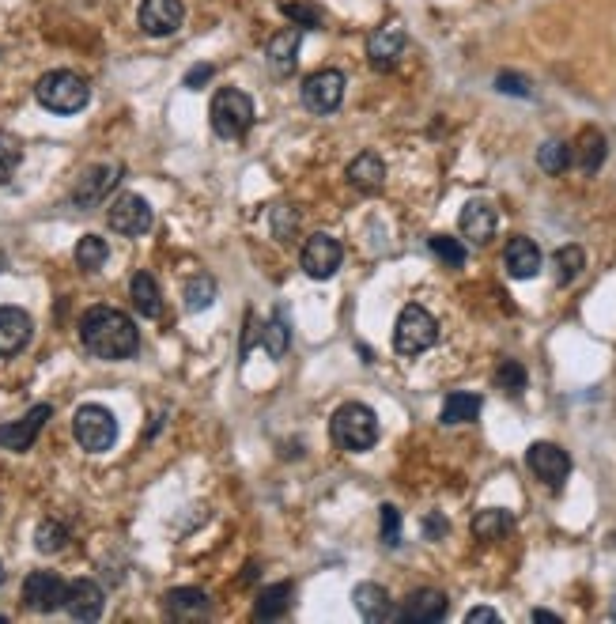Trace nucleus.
Returning a JSON list of instances; mask_svg holds the SVG:
<instances>
[{
	"instance_id": "14",
	"label": "nucleus",
	"mask_w": 616,
	"mask_h": 624,
	"mask_svg": "<svg viewBox=\"0 0 616 624\" xmlns=\"http://www.w3.org/2000/svg\"><path fill=\"white\" fill-rule=\"evenodd\" d=\"M65 590H69V583L57 572H31L23 579V602L38 613H53V609L65 606Z\"/></svg>"
},
{
	"instance_id": "21",
	"label": "nucleus",
	"mask_w": 616,
	"mask_h": 624,
	"mask_svg": "<svg viewBox=\"0 0 616 624\" xmlns=\"http://www.w3.org/2000/svg\"><path fill=\"white\" fill-rule=\"evenodd\" d=\"M503 265H507V273L514 280H530L541 273V250L526 235H514L511 243H507V250H503Z\"/></svg>"
},
{
	"instance_id": "17",
	"label": "nucleus",
	"mask_w": 616,
	"mask_h": 624,
	"mask_svg": "<svg viewBox=\"0 0 616 624\" xmlns=\"http://www.w3.org/2000/svg\"><path fill=\"white\" fill-rule=\"evenodd\" d=\"M35 337V322L23 307H0V356H16L31 345Z\"/></svg>"
},
{
	"instance_id": "41",
	"label": "nucleus",
	"mask_w": 616,
	"mask_h": 624,
	"mask_svg": "<svg viewBox=\"0 0 616 624\" xmlns=\"http://www.w3.org/2000/svg\"><path fill=\"white\" fill-rule=\"evenodd\" d=\"M431 254L443 261V265H454V269L465 265V243H458L454 235H435L431 239Z\"/></svg>"
},
{
	"instance_id": "20",
	"label": "nucleus",
	"mask_w": 616,
	"mask_h": 624,
	"mask_svg": "<svg viewBox=\"0 0 616 624\" xmlns=\"http://www.w3.org/2000/svg\"><path fill=\"white\" fill-rule=\"evenodd\" d=\"M450 602H446L443 590H416L409 594L405 609H397V621H416V624H431V621H443Z\"/></svg>"
},
{
	"instance_id": "35",
	"label": "nucleus",
	"mask_w": 616,
	"mask_h": 624,
	"mask_svg": "<svg viewBox=\"0 0 616 624\" xmlns=\"http://www.w3.org/2000/svg\"><path fill=\"white\" fill-rule=\"evenodd\" d=\"M552 265H556V280H560V284H571V280L586 269V254H582V246H560Z\"/></svg>"
},
{
	"instance_id": "46",
	"label": "nucleus",
	"mask_w": 616,
	"mask_h": 624,
	"mask_svg": "<svg viewBox=\"0 0 616 624\" xmlns=\"http://www.w3.org/2000/svg\"><path fill=\"white\" fill-rule=\"evenodd\" d=\"M533 621H560V617H556V613H548V609H537V613H533Z\"/></svg>"
},
{
	"instance_id": "2",
	"label": "nucleus",
	"mask_w": 616,
	"mask_h": 624,
	"mask_svg": "<svg viewBox=\"0 0 616 624\" xmlns=\"http://www.w3.org/2000/svg\"><path fill=\"white\" fill-rule=\"evenodd\" d=\"M35 99H38V106H46L50 114L69 118V114H80V110L91 103V84H87L80 72L53 69L35 84Z\"/></svg>"
},
{
	"instance_id": "47",
	"label": "nucleus",
	"mask_w": 616,
	"mask_h": 624,
	"mask_svg": "<svg viewBox=\"0 0 616 624\" xmlns=\"http://www.w3.org/2000/svg\"><path fill=\"white\" fill-rule=\"evenodd\" d=\"M609 617H613V621H616V598H613V609H609Z\"/></svg>"
},
{
	"instance_id": "25",
	"label": "nucleus",
	"mask_w": 616,
	"mask_h": 624,
	"mask_svg": "<svg viewBox=\"0 0 616 624\" xmlns=\"http://www.w3.org/2000/svg\"><path fill=\"white\" fill-rule=\"evenodd\" d=\"M129 295H133V307H137L144 318H159V314H163V295H159V284H155L152 273H133Z\"/></svg>"
},
{
	"instance_id": "48",
	"label": "nucleus",
	"mask_w": 616,
	"mask_h": 624,
	"mask_svg": "<svg viewBox=\"0 0 616 624\" xmlns=\"http://www.w3.org/2000/svg\"><path fill=\"white\" fill-rule=\"evenodd\" d=\"M0 587H4V564H0Z\"/></svg>"
},
{
	"instance_id": "19",
	"label": "nucleus",
	"mask_w": 616,
	"mask_h": 624,
	"mask_svg": "<svg viewBox=\"0 0 616 624\" xmlns=\"http://www.w3.org/2000/svg\"><path fill=\"white\" fill-rule=\"evenodd\" d=\"M299 46H303V31H299V27H288V31H280V35L269 38V46H265L269 69H273L276 76H291L295 65H299Z\"/></svg>"
},
{
	"instance_id": "27",
	"label": "nucleus",
	"mask_w": 616,
	"mask_h": 624,
	"mask_svg": "<svg viewBox=\"0 0 616 624\" xmlns=\"http://www.w3.org/2000/svg\"><path fill=\"white\" fill-rule=\"evenodd\" d=\"M514 530V519L511 511H503V507H484L480 515H473V534H477L480 541H499L507 538Z\"/></svg>"
},
{
	"instance_id": "8",
	"label": "nucleus",
	"mask_w": 616,
	"mask_h": 624,
	"mask_svg": "<svg viewBox=\"0 0 616 624\" xmlns=\"http://www.w3.org/2000/svg\"><path fill=\"white\" fill-rule=\"evenodd\" d=\"M526 466L533 469V477L541 485L560 492L564 481L571 477V454L564 447H556V443H533L530 451H526Z\"/></svg>"
},
{
	"instance_id": "9",
	"label": "nucleus",
	"mask_w": 616,
	"mask_h": 624,
	"mask_svg": "<svg viewBox=\"0 0 616 624\" xmlns=\"http://www.w3.org/2000/svg\"><path fill=\"white\" fill-rule=\"evenodd\" d=\"M137 23L144 35L167 38L186 23V4L182 0H140Z\"/></svg>"
},
{
	"instance_id": "45",
	"label": "nucleus",
	"mask_w": 616,
	"mask_h": 624,
	"mask_svg": "<svg viewBox=\"0 0 616 624\" xmlns=\"http://www.w3.org/2000/svg\"><path fill=\"white\" fill-rule=\"evenodd\" d=\"M465 621H469V624H480V621L496 624L499 613H496V609H488V606H477V609H469V613H465Z\"/></svg>"
},
{
	"instance_id": "7",
	"label": "nucleus",
	"mask_w": 616,
	"mask_h": 624,
	"mask_svg": "<svg viewBox=\"0 0 616 624\" xmlns=\"http://www.w3.org/2000/svg\"><path fill=\"white\" fill-rule=\"evenodd\" d=\"M152 205L140 197V193H121L114 197V205L106 212V224L110 231H118L125 239H140V235H148L152 231Z\"/></svg>"
},
{
	"instance_id": "10",
	"label": "nucleus",
	"mask_w": 616,
	"mask_h": 624,
	"mask_svg": "<svg viewBox=\"0 0 616 624\" xmlns=\"http://www.w3.org/2000/svg\"><path fill=\"white\" fill-rule=\"evenodd\" d=\"M53 416V405H35L27 416H19L12 424H0V451H12V454H23L35 447L38 432L46 428V420Z\"/></svg>"
},
{
	"instance_id": "15",
	"label": "nucleus",
	"mask_w": 616,
	"mask_h": 624,
	"mask_svg": "<svg viewBox=\"0 0 616 624\" xmlns=\"http://www.w3.org/2000/svg\"><path fill=\"white\" fill-rule=\"evenodd\" d=\"M65 609L72 621H99L106 609V594L95 579H72L65 590Z\"/></svg>"
},
{
	"instance_id": "5",
	"label": "nucleus",
	"mask_w": 616,
	"mask_h": 624,
	"mask_svg": "<svg viewBox=\"0 0 616 624\" xmlns=\"http://www.w3.org/2000/svg\"><path fill=\"white\" fill-rule=\"evenodd\" d=\"M72 435L87 454H106L118 443V420L106 405H80L72 416Z\"/></svg>"
},
{
	"instance_id": "1",
	"label": "nucleus",
	"mask_w": 616,
	"mask_h": 624,
	"mask_svg": "<svg viewBox=\"0 0 616 624\" xmlns=\"http://www.w3.org/2000/svg\"><path fill=\"white\" fill-rule=\"evenodd\" d=\"M80 341L99 360H129L140 348V330L118 307H91L80 314Z\"/></svg>"
},
{
	"instance_id": "37",
	"label": "nucleus",
	"mask_w": 616,
	"mask_h": 624,
	"mask_svg": "<svg viewBox=\"0 0 616 624\" xmlns=\"http://www.w3.org/2000/svg\"><path fill=\"white\" fill-rule=\"evenodd\" d=\"M19 163H23V144H19V137L0 133V186L12 182V174L19 171Z\"/></svg>"
},
{
	"instance_id": "23",
	"label": "nucleus",
	"mask_w": 616,
	"mask_h": 624,
	"mask_svg": "<svg viewBox=\"0 0 616 624\" xmlns=\"http://www.w3.org/2000/svg\"><path fill=\"white\" fill-rule=\"evenodd\" d=\"M344 174H348V182L360 193H375V190H382V182H386V163H382L375 152H363V156H356L348 163Z\"/></svg>"
},
{
	"instance_id": "18",
	"label": "nucleus",
	"mask_w": 616,
	"mask_h": 624,
	"mask_svg": "<svg viewBox=\"0 0 616 624\" xmlns=\"http://www.w3.org/2000/svg\"><path fill=\"white\" fill-rule=\"evenodd\" d=\"M496 208L488 205V201H469L462 208V235L469 239L473 246H488L492 243V235H496Z\"/></svg>"
},
{
	"instance_id": "29",
	"label": "nucleus",
	"mask_w": 616,
	"mask_h": 624,
	"mask_svg": "<svg viewBox=\"0 0 616 624\" xmlns=\"http://www.w3.org/2000/svg\"><path fill=\"white\" fill-rule=\"evenodd\" d=\"M72 258H76V265H80L84 273H99L106 265V258H110V246H106V239H99V235H84V239L76 243V250H72Z\"/></svg>"
},
{
	"instance_id": "3",
	"label": "nucleus",
	"mask_w": 616,
	"mask_h": 624,
	"mask_svg": "<svg viewBox=\"0 0 616 624\" xmlns=\"http://www.w3.org/2000/svg\"><path fill=\"white\" fill-rule=\"evenodd\" d=\"M329 435H333V443L348 454H363L371 451L378 443V416L371 405H363V401H348L341 405L333 420H329Z\"/></svg>"
},
{
	"instance_id": "44",
	"label": "nucleus",
	"mask_w": 616,
	"mask_h": 624,
	"mask_svg": "<svg viewBox=\"0 0 616 624\" xmlns=\"http://www.w3.org/2000/svg\"><path fill=\"white\" fill-rule=\"evenodd\" d=\"M446 530H450V526H446L443 515H428V519H424V534H428L431 541H439L446 534Z\"/></svg>"
},
{
	"instance_id": "4",
	"label": "nucleus",
	"mask_w": 616,
	"mask_h": 624,
	"mask_svg": "<svg viewBox=\"0 0 616 624\" xmlns=\"http://www.w3.org/2000/svg\"><path fill=\"white\" fill-rule=\"evenodd\" d=\"M208 118H212V129L216 137L223 140H242L254 125V99L239 91V87H223L212 95V106H208Z\"/></svg>"
},
{
	"instance_id": "24",
	"label": "nucleus",
	"mask_w": 616,
	"mask_h": 624,
	"mask_svg": "<svg viewBox=\"0 0 616 624\" xmlns=\"http://www.w3.org/2000/svg\"><path fill=\"white\" fill-rule=\"evenodd\" d=\"M605 156H609V144H605V137H601L598 129H582L579 144H575V152H571V163H575L579 171L594 174L601 163H605Z\"/></svg>"
},
{
	"instance_id": "22",
	"label": "nucleus",
	"mask_w": 616,
	"mask_h": 624,
	"mask_svg": "<svg viewBox=\"0 0 616 624\" xmlns=\"http://www.w3.org/2000/svg\"><path fill=\"white\" fill-rule=\"evenodd\" d=\"M356 609L363 613V621H397V609L390 606V594L378 587V583H360L352 594Z\"/></svg>"
},
{
	"instance_id": "12",
	"label": "nucleus",
	"mask_w": 616,
	"mask_h": 624,
	"mask_svg": "<svg viewBox=\"0 0 616 624\" xmlns=\"http://www.w3.org/2000/svg\"><path fill=\"white\" fill-rule=\"evenodd\" d=\"M344 99V72L337 69H322L307 76L303 84V106L310 114H333Z\"/></svg>"
},
{
	"instance_id": "36",
	"label": "nucleus",
	"mask_w": 616,
	"mask_h": 624,
	"mask_svg": "<svg viewBox=\"0 0 616 624\" xmlns=\"http://www.w3.org/2000/svg\"><path fill=\"white\" fill-rule=\"evenodd\" d=\"M216 303V280L212 277H193L186 284V311L189 314H201Z\"/></svg>"
},
{
	"instance_id": "33",
	"label": "nucleus",
	"mask_w": 616,
	"mask_h": 624,
	"mask_svg": "<svg viewBox=\"0 0 616 624\" xmlns=\"http://www.w3.org/2000/svg\"><path fill=\"white\" fill-rule=\"evenodd\" d=\"M280 12H284L291 23H299L303 31H318V27H326V12H322L318 4H307V0H288V4H280Z\"/></svg>"
},
{
	"instance_id": "26",
	"label": "nucleus",
	"mask_w": 616,
	"mask_h": 624,
	"mask_svg": "<svg viewBox=\"0 0 616 624\" xmlns=\"http://www.w3.org/2000/svg\"><path fill=\"white\" fill-rule=\"evenodd\" d=\"M291 606V583H273L257 594L254 602V621H280Z\"/></svg>"
},
{
	"instance_id": "31",
	"label": "nucleus",
	"mask_w": 616,
	"mask_h": 624,
	"mask_svg": "<svg viewBox=\"0 0 616 624\" xmlns=\"http://www.w3.org/2000/svg\"><path fill=\"white\" fill-rule=\"evenodd\" d=\"M261 345H265V352H269L273 360H284V352H288V345H291V326L284 322V311H276L273 322L261 330Z\"/></svg>"
},
{
	"instance_id": "30",
	"label": "nucleus",
	"mask_w": 616,
	"mask_h": 624,
	"mask_svg": "<svg viewBox=\"0 0 616 624\" xmlns=\"http://www.w3.org/2000/svg\"><path fill=\"white\" fill-rule=\"evenodd\" d=\"M480 409H484L480 394H450L443 401V424H469L480 416Z\"/></svg>"
},
{
	"instance_id": "11",
	"label": "nucleus",
	"mask_w": 616,
	"mask_h": 624,
	"mask_svg": "<svg viewBox=\"0 0 616 624\" xmlns=\"http://www.w3.org/2000/svg\"><path fill=\"white\" fill-rule=\"evenodd\" d=\"M121 182V167L118 163H99V167H87L80 174V182L72 186V205L76 208H95L106 201V193L114 190Z\"/></svg>"
},
{
	"instance_id": "16",
	"label": "nucleus",
	"mask_w": 616,
	"mask_h": 624,
	"mask_svg": "<svg viewBox=\"0 0 616 624\" xmlns=\"http://www.w3.org/2000/svg\"><path fill=\"white\" fill-rule=\"evenodd\" d=\"M401 53H405V27L401 23H386V27H378L375 35L367 38V61L378 72L394 69L401 61Z\"/></svg>"
},
{
	"instance_id": "38",
	"label": "nucleus",
	"mask_w": 616,
	"mask_h": 624,
	"mask_svg": "<svg viewBox=\"0 0 616 624\" xmlns=\"http://www.w3.org/2000/svg\"><path fill=\"white\" fill-rule=\"evenodd\" d=\"M269 227H273L276 243H291L295 231H299V212H295L291 205H273V212H269Z\"/></svg>"
},
{
	"instance_id": "6",
	"label": "nucleus",
	"mask_w": 616,
	"mask_h": 624,
	"mask_svg": "<svg viewBox=\"0 0 616 624\" xmlns=\"http://www.w3.org/2000/svg\"><path fill=\"white\" fill-rule=\"evenodd\" d=\"M439 341V326L420 303H409L405 311L397 314V326H394V348L397 356H420L428 352L431 345Z\"/></svg>"
},
{
	"instance_id": "43",
	"label": "nucleus",
	"mask_w": 616,
	"mask_h": 624,
	"mask_svg": "<svg viewBox=\"0 0 616 624\" xmlns=\"http://www.w3.org/2000/svg\"><path fill=\"white\" fill-rule=\"evenodd\" d=\"M212 76H216V69H212V65H193V69L186 72V80H182V84H186L189 91H197V87H205Z\"/></svg>"
},
{
	"instance_id": "32",
	"label": "nucleus",
	"mask_w": 616,
	"mask_h": 624,
	"mask_svg": "<svg viewBox=\"0 0 616 624\" xmlns=\"http://www.w3.org/2000/svg\"><path fill=\"white\" fill-rule=\"evenodd\" d=\"M537 167L545 174H564L571 167V148H567L564 140H545L537 148Z\"/></svg>"
},
{
	"instance_id": "28",
	"label": "nucleus",
	"mask_w": 616,
	"mask_h": 624,
	"mask_svg": "<svg viewBox=\"0 0 616 624\" xmlns=\"http://www.w3.org/2000/svg\"><path fill=\"white\" fill-rule=\"evenodd\" d=\"M167 613L178 617V621H186V617H201L208 613V594L197 587H178L167 594Z\"/></svg>"
},
{
	"instance_id": "40",
	"label": "nucleus",
	"mask_w": 616,
	"mask_h": 624,
	"mask_svg": "<svg viewBox=\"0 0 616 624\" xmlns=\"http://www.w3.org/2000/svg\"><path fill=\"white\" fill-rule=\"evenodd\" d=\"M526 367L522 364H514V360H507V364H499L496 371V386L503 390V394H511V398H518L522 390H526Z\"/></svg>"
},
{
	"instance_id": "42",
	"label": "nucleus",
	"mask_w": 616,
	"mask_h": 624,
	"mask_svg": "<svg viewBox=\"0 0 616 624\" xmlns=\"http://www.w3.org/2000/svg\"><path fill=\"white\" fill-rule=\"evenodd\" d=\"M496 87L503 91V95H518V99H530L533 95L530 80H526V76H518V72H499Z\"/></svg>"
},
{
	"instance_id": "34",
	"label": "nucleus",
	"mask_w": 616,
	"mask_h": 624,
	"mask_svg": "<svg viewBox=\"0 0 616 624\" xmlns=\"http://www.w3.org/2000/svg\"><path fill=\"white\" fill-rule=\"evenodd\" d=\"M65 545H69V530H65L61 522H57V519L38 522V530H35V549H38V553L53 556V553H61Z\"/></svg>"
},
{
	"instance_id": "13",
	"label": "nucleus",
	"mask_w": 616,
	"mask_h": 624,
	"mask_svg": "<svg viewBox=\"0 0 616 624\" xmlns=\"http://www.w3.org/2000/svg\"><path fill=\"white\" fill-rule=\"evenodd\" d=\"M341 258H344V250L333 235H310L299 261H303V273H307L310 280H329L341 269Z\"/></svg>"
},
{
	"instance_id": "39",
	"label": "nucleus",
	"mask_w": 616,
	"mask_h": 624,
	"mask_svg": "<svg viewBox=\"0 0 616 624\" xmlns=\"http://www.w3.org/2000/svg\"><path fill=\"white\" fill-rule=\"evenodd\" d=\"M378 538H382L386 549L401 545V511L394 503H382V511H378Z\"/></svg>"
}]
</instances>
